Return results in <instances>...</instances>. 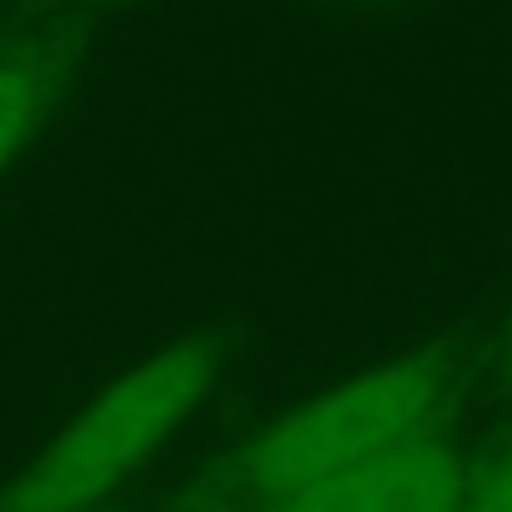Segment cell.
Here are the masks:
<instances>
[{
    "instance_id": "obj_1",
    "label": "cell",
    "mask_w": 512,
    "mask_h": 512,
    "mask_svg": "<svg viewBox=\"0 0 512 512\" xmlns=\"http://www.w3.org/2000/svg\"><path fill=\"white\" fill-rule=\"evenodd\" d=\"M216 362L221 352L206 337H186L121 372L41 457L16 472L0 492V512H91L106 502L206 402Z\"/></svg>"
},
{
    "instance_id": "obj_3",
    "label": "cell",
    "mask_w": 512,
    "mask_h": 512,
    "mask_svg": "<svg viewBox=\"0 0 512 512\" xmlns=\"http://www.w3.org/2000/svg\"><path fill=\"white\" fill-rule=\"evenodd\" d=\"M467 462L442 437H407L287 502L277 512H462L467 507Z\"/></svg>"
},
{
    "instance_id": "obj_5",
    "label": "cell",
    "mask_w": 512,
    "mask_h": 512,
    "mask_svg": "<svg viewBox=\"0 0 512 512\" xmlns=\"http://www.w3.org/2000/svg\"><path fill=\"white\" fill-rule=\"evenodd\" d=\"M462 512H512V447H502L467 487Z\"/></svg>"
},
{
    "instance_id": "obj_4",
    "label": "cell",
    "mask_w": 512,
    "mask_h": 512,
    "mask_svg": "<svg viewBox=\"0 0 512 512\" xmlns=\"http://www.w3.org/2000/svg\"><path fill=\"white\" fill-rule=\"evenodd\" d=\"M51 76L31 56H0V171H6L46 116Z\"/></svg>"
},
{
    "instance_id": "obj_2",
    "label": "cell",
    "mask_w": 512,
    "mask_h": 512,
    "mask_svg": "<svg viewBox=\"0 0 512 512\" xmlns=\"http://www.w3.org/2000/svg\"><path fill=\"white\" fill-rule=\"evenodd\" d=\"M437 397H442V377L427 362H382L332 387L327 397L302 402L292 417H282L272 432L256 437L246 457V477L262 497L287 502L417 437Z\"/></svg>"
}]
</instances>
